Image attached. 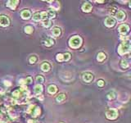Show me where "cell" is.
Instances as JSON below:
<instances>
[{
	"instance_id": "9",
	"label": "cell",
	"mask_w": 131,
	"mask_h": 123,
	"mask_svg": "<svg viewBox=\"0 0 131 123\" xmlns=\"http://www.w3.org/2000/svg\"><path fill=\"white\" fill-rule=\"evenodd\" d=\"M116 18H117L119 21H122V20H124V19L125 18V13L123 12V11L119 10L117 12H116Z\"/></svg>"
},
{
	"instance_id": "3",
	"label": "cell",
	"mask_w": 131,
	"mask_h": 123,
	"mask_svg": "<svg viewBox=\"0 0 131 123\" xmlns=\"http://www.w3.org/2000/svg\"><path fill=\"white\" fill-rule=\"evenodd\" d=\"M106 117L108 119H110V120H114V119H116L118 117V113L116 109L111 108V109L107 110V112L106 113Z\"/></svg>"
},
{
	"instance_id": "13",
	"label": "cell",
	"mask_w": 131,
	"mask_h": 123,
	"mask_svg": "<svg viewBox=\"0 0 131 123\" xmlns=\"http://www.w3.org/2000/svg\"><path fill=\"white\" fill-rule=\"evenodd\" d=\"M48 91L49 94H54L57 91V87L54 85H51L48 86Z\"/></svg>"
},
{
	"instance_id": "21",
	"label": "cell",
	"mask_w": 131,
	"mask_h": 123,
	"mask_svg": "<svg viewBox=\"0 0 131 123\" xmlns=\"http://www.w3.org/2000/svg\"><path fill=\"white\" fill-rule=\"evenodd\" d=\"M34 31V28L31 26H27L25 27V32L27 34H31Z\"/></svg>"
},
{
	"instance_id": "11",
	"label": "cell",
	"mask_w": 131,
	"mask_h": 123,
	"mask_svg": "<svg viewBox=\"0 0 131 123\" xmlns=\"http://www.w3.org/2000/svg\"><path fill=\"white\" fill-rule=\"evenodd\" d=\"M52 35H53V36L55 37L59 36V35H61V29H60L59 27H57V26H55V27L52 28Z\"/></svg>"
},
{
	"instance_id": "2",
	"label": "cell",
	"mask_w": 131,
	"mask_h": 123,
	"mask_svg": "<svg viewBox=\"0 0 131 123\" xmlns=\"http://www.w3.org/2000/svg\"><path fill=\"white\" fill-rule=\"evenodd\" d=\"M81 44H82V39L78 35L70 38L69 41V45L72 49H78L80 47Z\"/></svg>"
},
{
	"instance_id": "14",
	"label": "cell",
	"mask_w": 131,
	"mask_h": 123,
	"mask_svg": "<svg viewBox=\"0 0 131 123\" xmlns=\"http://www.w3.org/2000/svg\"><path fill=\"white\" fill-rule=\"evenodd\" d=\"M65 99H66V94H63V93H61V94H59L56 97V100H57V102H58V103L63 102Z\"/></svg>"
},
{
	"instance_id": "30",
	"label": "cell",
	"mask_w": 131,
	"mask_h": 123,
	"mask_svg": "<svg viewBox=\"0 0 131 123\" xmlns=\"http://www.w3.org/2000/svg\"><path fill=\"white\" fill-rule=\"evenodd\" d=\"M20 94H21L20 90H15V91L12 93V95H13V96H16V97H17V96L20 95Z\"/></svg>"
},
{
	"instance_id": "34",
	"label": "cell",
	"mask_w": 131,
	"mask_h": 123,
	"mask_svg": "<svg viewBox=\"0 0 131 123\" xmlns=\"http://www.w3.org/2000/svg\"><path fill=\"white\" fill-rule=\"evenodd\" d=\"M28 123H35V121L34 120H29L28 121Z\"/></svg>"
},
{
	"instance_id": "33",
	"label": "cell",
	"mask_w": 131,
	"mask_h": 123,
	"mask_svg": "<svg viewBox=\"0 0 131 123\" xmlns=\"http://www.w3.org/2000/svg\"><path fill=\"white\" fill-rule=\"evenodd\" d=\"M4 84H5V85H8V86H10V85H11V83H9V81H4Z\"/></svg>"
},
{
	"instance_id": "15",
	"label": "cell",
	"mask_w": 131,
	"mask_h": 123,
	"mask_svg": "<svg viewBox=\"0 0 131 123\" xmlns=\"http://www.w3.org/2000/svg\"><path fill=\"white\" fill-rule=\"evenodd\" d=\"M42 91H43V86H42L41 85H35V93L36 94H40L42 93Z\"/></svg>"
},
{
	"instance_id": "12",
	"label": "cell",
	"mask_w": 131,
	"mask_h": 123,
	"mask_svg": "<svg viewBox=\"0 0 131 123\" xmlns=\"http://www.w3.org/2000/svg\"><path fill=\"white\" fill-rule=\"evenodd\" d=\"M19 1H8V3H7V6L9 7L10 8H12V9H15L16 7H17V5L18 4Z\"/></svg>"
},
{
	"instance_id": "26",
	"label": "cell",
	"mask_w": 131,
	"mask_h": 123,
	"mask_svg": "<svg viewBox=\"0 0 131 123\" xmlns=\"http://www.w3.org/2000/svg\"><path fill=\"white\" fill-rule=\"evenodd\" d=\"M115 97H116V93H115L114 91L110 92L109 94H107V98H108L109 99H113Z\"/></svg>"
},
{
	"instance_id": "5",
	"label": "cell",
	"mask_w": 131,
	"mask_h": 123,
	"mask_svg": "<svg viewBox=\"0 0 131 123\" xmlns=\"http://www.w3.org/2000/svg\"><path fill=\"white\" fill-rule=\"evenodd\" d=\"M116 24V21L113 17H108L106 18L105 20V25L108 27H112V26H115Z\"/></svg>"
},
{
	"instance_id": "19",
	"label": "cell",
	"mask_w": 131,
	"mask_h": 123,
	"mask_svg": "<svg viewBox=\"0 0 131 123\" xmlns=\"http://www.w3.org/2000/svg\"><path fill=\"white\" fill-rule=\"evenodd\" d=\"M98 58V61L102 62L106 58V54L104 53H99L98 54V58Z\"/></svg>"
},
{
	"instance_id": "27",
	"label": "cell",
	"mask_w": 131,
	"mask_h": 123,
	"mask_svg": "<svg viewBox=\"0 0 131 123\" xmlns=\"http://www.w3.org/2000/svg\"><path fill=\"white\" fill-rule=\"evenodd\" d=\"M29 61L31 63H35L37 61V57L35 56V55H33V56H31V58H30Z\"/></svg>"
},
{
	"instance_id": "10",
	"label": "cell",
	"mask_w": 131,
	"mask_h": 123,
	"mask_svg": "<svg viewBox=\"0 0 131 123\" xmlns=\"http://www.w3.org/2000/svg\"><path fill=\"white\" fill-rule=\"evenodd\" d=\"M82 10L85 12H89L92 10V5L88 3H84L82 5Z\"/></svg>"
},
{
	"instance_id": "22",
	"label": "cell",
	"mask_w": 131,
	"mask_h": 123,
	"mask_svg": "<svg viewBox=\"0 0 131 123\" xmlns=\"http://www.w3.org/2000/svg\"><path fill=\"white\" fill-rule=\"evenodd\" d=\"M40 114V108L39 107H37L36 108L33 110V113H32V116L33 117H37Z\"/></svg>"
},
{
	"instance_id": "31",
	"label": "cell",
	"mask_w": 131,
	"mask_h": 123,
	"mask_svg": "<svg viewBox=\"0 0 131 123\" xmlns=\"http://www.w3.org/2000/svg\"><path fill=\"white\" fill-rule=\"evenodd\" d=\"M104 81H102V80H99V81H98V86H103L104 85Z\"/></svg>"
},
{
	"instance_id": "8",
	"label": "cell",
	"mask_w": 131,
	"mask_h": 123,
	"mask_svg": "<svg viewBox=\"0 0 131 123\" xmlns=\"http://www.w3.org/2000/svg\"><path fill=\"white\" fill-rule=\"evenodd\" d=\"M129 31H130V27H129L128 25L126 24H124V25H121V26L119 27V31L120 33L123 34V35H125Z\"/></svg>"
},
{
	"instance_id": "36",
	"label": "cell",
	"mask_w": 131,
	"mask_h": 123,
	"mask_svg": "<svg viewBox=\"0 0 131 123\" xmlns=\"http://www.w3.org/2000/svg\"><path fill=\"white\" fill-rule=\"evenodd\" d=\"M61 123H63V122H61Z\"/></svg>"
},
{
	"instance_id": "23",
	"label": "cell",
	"mask_w": 131,
	"mask_h": 123,
	"mask_svg": "<svg viewBox=\"0 0 131 123\" xmlns=\"http://www.w3.org/2000/svg\"><path fill=\"white\" fill-rule=\"evenodd\" d=\"M43 26L46 28H48L51 26V21L49 19H45L43 21Z\"/></svg>"
},
{
	"instance_id": "7",
	"label": "cell",
	"mask_w": 131,
	"mask_h": 123,
	"mask_svg": "<svg viewBox=\"0 0 131 123\" xmlns=\"http://www.w3.org/2000/svg\"><path fill=\"white\" fill-rule=\"evenodd\" d=\"M21 16H22V17L23 19H25V20H27V19L31 18V12H30L28 9H25L23 10L22 12V13H21Z\"/></svg>"
},
{
	"instance_id": "16",
	"label": "cell",
	"mask_w": 131,
	"mask_h": 123,
	"mask_svg": "<svg viewBox=\"0 0 131 123\" xmlns=\"http://www.w3.org/2000/svg\"><path fill=\"white\" fill-rule=\"evenodd\" d=\"M41 69L43 72H48L50 70V65L48 62H44L41 65Z\"/></svg>"
},
{
	"instance_id": "1",
	"label": "cell",
	"mask_w": 131,
	"mask_h": 123,
	"mask_svg": "<svg viewBox=\"0 0 131 123\" xmlns=\"http://www.w3.org/2000/svg\"><path fill=\"white\" fill-rule=\"evenodd\" d=\"M130 50V44L129 40H125L120 44L119 48H118V53L120 54H125V53H129Z\"/></svg>"
},
{
	"instance_id": "6",
	"label": "cell",
	"mask_w": 131,
	"mask_h": 123,
	"mask_svg": "<svg viewBox=\"0 0 131 123\" xmlns=\"http://www.w3.org/2000/svg\"><path fill=\"white\" fill-rule=\"evenodd\" d=\"M93 79V76L90 72H85L83 74V80L85 82H90Z\"/></svg>"
},
{
	"instance_id": "32",
	"label": "cell",
	"mask_w": 131,
	"mask_h": 123,
	"mask_svg": "<svg viewBox=\"0 0 131 123\" xmlns=\"http://www.w3.org/2000/svg\"><path fill=\"white\" fill-rule=\"evenodd\" d=\"M26 81L27 82V83H31V81H32V79H31V77H27L26 78Z\"/></svg>"
},
{
	"instance_id": "4",
	"label": "cell",
	"mask_w": 131,
	"mask_h": 123,
	"mask_svg": "<svg viewBox=\"0 0 131 123\" xmlns=\"http://www.w3.org/2000/svg\"><path fill=\"white\" fill-rule=\"evenodd\" d=\"M10 25V20L6 16H0V26L6 27Z\"/></svg>"
},
{
	"instance_id": "18",
	"label": "cell",
	"mask_w": 131,
	"mask_h": 123,
	"mask_svg": "<svg viewBox=\"0 0 131 123\" xmlns=\"http://www.w3.org/2000/svg\"><path fill=\"white\" fill-rule=\"evenodd\" d=\"M56 17V13L53 10H48L47 12V17L48 18H54Z\"/></svg>"
},
{
	"instance_id": "25",
	"label": "cell",
	"mask_w": 131,
	"mask_h": 123,
	"mask_svg": "<svg viewBox=\"0 0 131 123\" xmlns=\"http://www.w3.org/2000/svg\"><path fill=\"white\" fill-rule=\"evenodd\" d=\"M62 56H63V61H68L70 58V53H63Z\"/></svg>"
},
{
	"instance_id": "17",
	"label": "cell",
	"mask_w": 131,
	"mask_h": 123,
	"mask_svg": "<svg viewBox=\"0 0 131 123\" xmlns=\"http://www.w3.org/2000/svg\"><path fill=\"white\" fill-rule=\"evenodd\" d=\"M53 44H54V41L51 38H48L44 40V44H45L46 46H48V47H50V46L53 45Z\"/></svg>"
},
{
	"instance_id": "28",
	"label": "cell",
	"mask_w": 131,
	"mask_h": 123,
	"mask_svg": "<svg viewBox=\"0 0 131 123\" xmlns=\"http://www.w3.org/2000/svg\"><path fill=\"white\" fill-rule=\"evenodd\" d=\"M56 58L58 62H63V56L61 53H58V54H57Z\"/></svg>"
},
{
	"instance_id": "29",
	"label": "cell",
	"mask_w": 131,
	"mask_h": 123,
	"mask_svg": "<svg viewBox=\"0 0 131 123\" xmlns=\"http://www.w3.org/2000/svg\"><path fill=\"white\" fill-rule=\"evenodd\" d=\"M36 81L39 82V83H43L44 81V78L42 76H38L36 77Z\"/></svg>"
},
{
	"instance_id": "20",
	"label": "cell",
	"mask_w": 131,
	"mask_h": 123,
	"mask_svg": "<svg viewBox=\"0 0 131 123\" xmlns=\"http://www.w3.org/2000/svg\"><path fill=\"white\" fill-rule=\"evenodd\" d=\"M41 19V14L39 12H36L33 15V20L35 21H39Z\"/></svg>"
},
{
	"instance_id": "24",
	"label": "cell",
	"mask_w": 131,
	"mask_h": 123,
	"mask_svg": "<svg viewBox=\"0 0 131 123\" xmlns=\"http://www.w3.org/2000/svg\"><path fill=\"white\" fill-rule=\"evenodd\" d=\"M120 66H121L122 68H127L129 67V63L127 62L126 60H122L121 62H120Z\"/></svg>"
},
{
	"instance_id": "35",
	"label": "cell",
	"mask_w": 131,
	"mask_h": 123,
	"mask_svg": "<svg viewBox=\"0 0 131 123\" xmlns=\"http://www.w3.org/2000/svg\"><path fill=\"white\" fill-rule=\"evenodd\" d=\"M0 123H3V122H0Z\"/></svg>"
}]
</instances>
